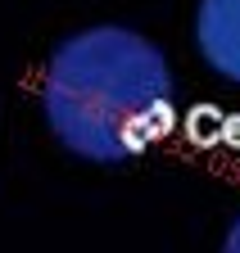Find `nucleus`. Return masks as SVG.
<instances>
[{
  "mask_svg": "<svg viewBox=\"0 0 240 253\" xmlns=\"http://www.w3.org/2000/svg\"><path fill=\"white\" fill-rule=\"evenodd\" d=\"M41 109L68 154L118 168L163 140L177 122L172 68L132 27H86L54 45Z\"/></svg>",
  "mask_w": 240,
  "mask_h": 253,
  "instance_id": "obj_1",
  "label": "nucleus"
},
{
  "mask_svg": "<svg viewBox=\"0 0 240 253\" xmlns=\"http://www.w3.org/2000/svg\"><path fill=\"white\" fill-rule=\"evenodd\" d=\"M195 41L208 68L240 86V0H199Z\"/></svg>",
  "mask_w": 240,
  "mask_h": 253,
  "instance_id": "obj_2",
  "label": "nucleus"
},
{
  "mask_svg": "<svg viewBox=\"0 0 240 253\" xmlns=\"http://www.w3.org/2000/svg\"><path fill=\"white\" fill-rule=\"evenodd\" d=\"M222 244H227V253H240V217L231 221V231H227V240H222Z\"/></svg>",
  "mask_w": 240,
  "mask_h": 253,
  "instance_id": "obj_3",
  "label": "nucleus"
}]
</instances>
